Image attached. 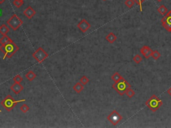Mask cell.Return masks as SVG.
Wrapping results in <instances>:
<instances>
[{
	"mask_svg": "<svg viewBox=\"0 0 171 128\" xmlns=\"http://www.w3.org/2000/svg\"><path fill=\"white\" fill-rule=\"evenodd\" d=\"M19 49V47L13 41L9 42L6 44L1 45L0 46V51L3 54V59L11 58Z\"/></svg>",
	"mask_w": 171,
	"mask_h": 128,
	"instance_id": "cell-1",
	"label": "cell"
},
{
	"mask_svg": "<svg viewBox=\"0 0 171 128\" xmlns=\"http://www.w3.org/2000/svg\"><path fill=\"white\" fill-rule=\"evenodd\" d=\"M130 87H132V85L123 78L112 85V88L120 95H124L126 91Z\"/></svg>",
	"mask_w": 171,
	"mask_h": 128,
	"instance_id": "cell-2",
	"label": "cell"
},
{
	"mask_svg": "<svg viewBox=\"0 0 171 128\" xmlns=\"http://www.w3.org/2000/svg\"><path fill=\"white\" fill-rule=\"evenodd\" d=\"M25 101V100H16L13 98V97L11 95H8L5 97L4 100H2V102H1V105L8 111H11L18 103H19V102H24Z\"/></svg>",
	"mask_w": 171,
	"mask_h": 128,
	"instance_id": "cell-3",
	"label": "cell"
},
{
	"mask_svg": "<svg viewBox=\"0 0 171 128\" xmlns=\"http://www.w3.org/2000/svg\"><path fill=\"white\" fill-rule=\"evenodd\" d=\"M145 104L152 111L155 112L162 106V101L156 95H152L146 101Z\"/></svg>",
	"mask_w": 171,
	"mask_h": 128,
	"instance_id": "cell-4",
	"label": "cell"
},
{
	"mask_svg": "<svg viewBox=\"0 0 171 128\" xmlns=\"http://www.w3.org/2000/svg\"><path fill=\"white\" fill-rule=\"evenodd\" d=\"M6 23L13 30L16 31L23 25L24 21L17 15L13 14L10 19L7 21Z\"/></svg>",
	"mask_w": 171,
	"mask_h": 128,
	"instance_id": "cell-5",
	"label": "cell"
},
{
	"mask_svg": "<svg viewBox=\"0 0 171 128\" xmlns=\"http://www.w3.org/2000/svg\"><path fill=\"white\" fill-rule=\"evenodd\" d=\"M48 56L49 55L48 53L41 47L38 48L35 52L32 54V57H33V59H35V60L40 63H42L46 59L48 58Z\"/></svg>",
	"mask_w": 171,
	"mask_h": 128,
	"instance_id": "cell-6",
	"label": "cell"
},
{
	"mask_svg": "<svg viewBox=\"0 0 171 128\" xmlns=\"http://www.w3.org/2000/svg\"><path fill=\"white\" fill-rule=\"evenodd\" d=\"M107 119L113 125H116L122 119V116L116 110H113L107 117Z\"/></svg>",
	"mask_w": 171,
	"mask_h": 128,
	"instance_id": "cell-7",
	"label": "cell"
},
{
	"mask_svg": "<svg viewBox=\"0 0 171 128\" xmlns=\"http://www.w3.org/2000/svg\"><path fill=\"white\" fill-rule=\"evenodd\" d=\"M161 22L164 28L170 32L171 30V10L168 11V13L162 18Z\"/></svg>",
	"mask_w": 171,
	"mask_h": 128,
	"instance_id": "cell-8",
	"label": "cell"
},
{
	"mask_svg": "<svg viewBox=\"0 0 171 128\" xmlns=\"http://www.w3.org/2000/svg\"><path fill=\"white\" fill-rule=\"evenodd\" d=\"M77 27H78V29L81 32H83V33H86L89 29L90 28L91 25L86 19H83L78 23V25H77Z\"/></svg>",
	"mask_w": 171,
	"mask_h": 128,
	"instance_id": "cell-9",
	"label": "cell"
},
{
	"mask_svg": "<svg viewBox=\"0 0 171 128\" xmlns=\"http://www.w3.org/2000/svg\"><path fill=\"white\" fill-rule=\"evenodd\" d=\"M152 51H153V50H152L150 47H148V46H143L142 48L140 49V53L142 54V55L146 59H148L149 57H151Z\"/></svg>",
	"mask_w": 171,
	"mask_h": 128,
	"instance_id": "cell-10",
	"label": "cell"
},
{
	"mask_svg": "<svg viewBox=\"0 0 171 128\" xmlns=\"http://www.w3.org/2000/svg\"><path fill=\"white\" fill-rule=\"evenodd\" d=\"M10 89H11V90L12 92H13V93H16V95H18V94H19L22 92L23 89H24V87H23L22 85H21L20 83L15 82L10 87Z\"/></svg>",
	"mask_w": 171,
	"mask_h": 128,
	"instance_id": "cell-11",
	"label": "cell"
},
{
	"mask_svg": "<svg viewBox=\"0 0 171 128\" xmlns=\"http://www.w3.org/2000/svg\"><path fill=\"white\" fill-rule=\"evenodd\" d=\"M35 14H36V11L31 6L27 7L24 11V15L29 19H32Z\"/></svg>",
	"mask_w": 171,
	"mask_h": 128,
	"instance_id": "cell-12",
	"label": "cell"
},
{
	"mask_svg": "<svg viewBox=\"0 0 171 128\" xmlns=\"http://www.w3.org/2000/svg\"><path fill=\"white\" fill-rule=\"evenodd\" d=\"M116 39H117V37L116 36V35L114 33H112V32L108 33V35L106 36V40L108 42H109L110 43H113L114 41H116Z\"/></svg>",
	"mask_w": 171,
	"mask_h": 128,
	"instance_id": "cell-13",
	"label": "cell"
},
{
	"mask_svg": "<svg viewBox=\"0 0 171 128\" xmlns=\"http://www.w3.org/2000/svg\"><path fill=\"white\" fill-rule=\"evenodd\" d=\"M84 88V85L81 84L80 81L78 83H76V84L73 86V89L76 92V93H80L81 92L83 91Z\"/></svg>",
	"mask_w": 171,
	"mask_h": 128,
	"instance_id": "cell-14",
	"label": "cell"
},
{
	"mask_svg": "<svg viewBox=\"0 0 171 128\" xmlns=\"http://www.w3.org/2000/svg\"><path fill=\"white\" fill-rule=\"evenodd\" d=\"M25 78H27V79L30 81H32L35 79V78H36L37 76L33 71L30 70V71H29L26 74H25Z\"/></svg>",
	"mask_w": 171,
	"mask_h": 128,
	"instance_id": "cell-15",
	"label": "cell"
},
{
	"mask_svg": "<svg viewBox=\"0 0 171 128\" xmlns=\"http://www.w3.org/2000/svg\"><path fill=\"white\" fill-rule=\"evenodd\" d=\"M9 32H10V28L6 24H3L0 26V33L2 35H6Z\"/></svg>",
	"mask_w": 171,
	"mask_h": 128,
	"instance_id": "cell-16",
	"label": "cell"
},
{
	"mask_svg": "<svg viewBox=\"0 0 171 128\" xmlns=\"http://www.w3.org/2000/svg\"><path fill=\"white\" fill-rule=\"evenodd\" d=\"M11 41H13V40L7 35H3V37H2V38H0V44L1 45L6 44V43H8L9 42H11Z\"/></svg>",
	"mask_w": 171,
	"mask_h": 128,
	"instance_id": "cell-17",
	"label": "cell"
},
{
	"mask_svg": "<svg viewBox=\"0 0 171 128\" xmlns=\"http://www.w3.org/2000/svg\"><path fill=\"white\" fill-rule=\"evenodd\" d=\"M158 11H159L160 14L162 15V16H165V15H166V13H168V10L165 5H161L158 7Z\"/></svg>",
	"mask_w": 171,
	"mask_h": 128,
	"instance_id": "cell-18",
	"label": "cell"
},
{
	"mask_svg": "<svg viewBox=\"0 0 171 128\" xmlns=\"http://www.w3.org/2000/svg\"><path fill=\"white\" fill-rule=\"evenodd\" d=\"M122 78V76H121L118 72H116V73H114V74L112 76V78H112V79L114 81V82H117V81H118Z\"/></svg>",
	"mask_w": 171,
	"mask_h": 128,
	"instance_id": "cell-19",
	"label": "cell"
},
{
	"mask_svg": "<svg viewBox=\"0 0 171 128\" xmlns=\"http://www.w3.org/2000/svg\"><path fill=\"white\" fill-rule=\"evenodd\" d=\"M125 94L128 97L132 98L135 95V92L132 89V87H130V88H128V89L126 91Z\"/></svg>",
	"mask_w": 171,
	"mask_h": 128,
	"instance_id": "cell-20",
	"label": "cell"
},
{
	"mask_svg": "<svg viewBox=\"0 0 171 128\" xmlns=\"http://www.w3.org/2000/svg\"><path fill=\"white\" fill-rule=\"evenodd\" d=\"M161 56V54L159 52V51L157 50H154L152 51V55H151V57L154 59H155V60H157V59H159V58Z\"/></svg>",
	"mask_w": 171,
	"mask_h": 128,
	"instance_id": "cell-21",
	"label": "cell"
},
{
	"mask_svg": "<svg viewBox=\"0 0 171 128\" xmlns=\"http://www.w3.org/2000/svg\"><path fill=\"white\" fill-rule=\"evenodd\" d=\"M133 61L136 64H139L142 61V57H141L140 55H138V54H136L133 57Z\"/></svg>",
	"mask_w": 171,
	"mask_h": 128,
	"instance_id": "cell-22",
	"label": "cell"
},
{
	"mask_svg": "<svg viewBox=\"0 0 171 128\" xmlns=\"http://www.w3.org/2000/svg\"><path fill=\"white\" fill-rule=\"evenodd\" d=\"M19 109H20V111L24 113V114H26V113L30 110V108H29V106H27V104L24 103V104H23L22 106L19 108Z\"/></svg>",
	"mask_w": 171,
	"mask_h": 128,
	"instance_id": "cell-23",
	"label": "cell"
},
{
	"mask_svg": "<svg viewBox=\"0 0 171 128\" xmlns=\"http://www.w3.org/2000/svg\"><path fill=\"white\" fill-rule=\"evenodd\" d=\"M13 3L17 8H20L24 4V1L23 0H14Z\"/></svg>",
	"mask_w": 171,
	"mask_h": 128,
	"instance_id": "cell-24",
	"label": "cell"
},
{
	"mask_svg": "<svg viewBox=\"0 0 171 128\" xmlns=\"http://www.w3.org/2000/svg\"><path fill=\"white\" fill-rule=\"evenodd\" d=\"M79 81L82 84H83L84 85H86V84H87L89 81H90V79H89L86 76H83L82 77L80 78V79Z\"/></svg>",
	"mask_w": 171,
	"mask_h": 128,
	"instance_id": "cell-25",
	"label": "cell"
},
{
	"mask_svg": "<svg viewBox=\"0 0 171 128\" xmlns=\"http://www.w3.org/2000/svg\"><path fill=\"white\" fill-rule=\"evenodd\" d=\"M124 3L128 8H132L134 5L135 2L134 0H126Z\"/></svg>",
	"mask_w": 171,
	"mask_h": 128,
	"instance_id": "cell-26",
	"label": "cell"
},
{
	"mask_svg": "<svg viewBox=\"0 0 171 128\" xmlns=\"http://www.w3.org/2000/svg\"><path fill=\"white\" fill-rule=\"evenodd\" d=\"M13 80L16 83H21L23 81V78L20 75H17L13 78Z\"/></svg>",
	"mask_w": 171,
	"mask_h": 128,
	"instance_id": "cell-27",
	"label": "cell"
},
{
	"mask_svg": "<svg viewBox=\"0 0 171 128\" xmlns=\"http://www.w3.org/2000/svg\"><path fill=\"white\" fill-rule=\"evenodd\" d=\"M135 2V3H137V5H139L140 7V11H142V3L146 1V0H134Z\"/></svg>",
	"mask_w": 171,
	"mask_h": 128,
	"instance_id": "cell-28",
	"label": "cell"
},
{
	"mask_svg": "<svg viewBox=\"0 0 171 128\" xmlns=\"http://www.w3.org/2000/svg\"><path fill=\"white\" fill-rule=\"evenodd\" d=\"M167 93H168L170 96H171V87L168 89V90H167Z\"/></svg>",
	"mask_w": 171,
	"mask_h": 128,
	"instance_id": "cell-29",
	"label": "cell"
},
{
	"mask_svg": "<svg viewBox=\"0 0 171 128\" xmlns=\"http://www.w3.org/2000/svg\"><path fill=\"white\" fill-rule=\"evenodd\" d=\"M5 1H6V0H0V3L2 4V3H4V2H5Z\"/></svg>",
	"mask_w": 171,
	"mask_h": 128,
	"instance_id": "cell-30",
	"label": "cell"
},
{
	"mask_svg": "<svg viewBox=\"0 0 171 128\" xmlns=\"http://www.w3.org/2000/svg\"><path fill=\"white\" fill-rule=\"evenodd\" d=\"M157 2H162V0H156Z\"/></svg>",
	"mask_w": 171,
	"mask_h": 128,
	"instance_id": "cell-31",
	"label": "cell"
},
{
	"mask_svg": "<svg viewBox=\"0 0 171 128\" xmlns=\"http://www.w3.org/2000/svg\"><path fill=\"white\" fill-rule=\"evenodd\" d=\"M170 33H171V30H170Z\"/></svg>",
	"mask_w": 171,
	"mask_h": 128,
	"instance_id": "cell-32",
	"label": "cell"
},
{
	"mask_svg": "<svg viewBox=\"0 0 171 128\" xmlns=\"http://www.w3.org/2000/svg\"><path fill=\"white\" fill-rule=\"evenodd\" d=\"M0 112H2V111H1V110H0Z\"/></svg>",
	"mask_w": 171,
	"mask_h": 128,
	"instance_id": "cell-33",
	"label": "cell"
},
{
	"mask_svg": "<svg viewBox=\"0 0 171 128\" xmlns=\"http://www.w3.org/2000/svg\"><path fill=\"white\" fill-rule=\"evenodd\" d=\"M103 1H106V0H103Z\"/></svg>",
	"mask_w": 171,
	"mask_h": 128,
	"instance_id": "cell-34",
	"label": "cell"
},
{
	"mask_svg": "<svg viewBox=\"0 0 171 128\" xmlns=\"http://www.w3.org/2000/svg\"><path fill=\"white\" fill-rule=\"evenodd\" d=\"M23 1H24V0H23Z\"/></svg>",
	"mask_w": 171,
	"mask_h": 128,
	"instance_id": "cell-35",
	"label": "cell"
}]
</instances>
